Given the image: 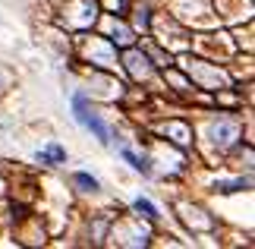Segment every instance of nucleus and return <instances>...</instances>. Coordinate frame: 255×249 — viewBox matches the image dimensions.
Instances as JSON below:
<instances>
[{"instance_id":"3","label":"nucleus","mask_w":255,"mask_h":249,"mask_svg":"<svg viewBox=\"0 0 255 249\" xmlns=\"http://www.w3.org/2000/svg\"><path fill=\"white\" fill-rule=\"evenodd\" d=\"M135 212H139L142 218H148V221H154V218H158V208H154L148 199H135Z\"/></svg>"},{"instance_id":"2","label":"nucleus","mask_w":255,"mask_h":249,"mask_svg":"<svg viewBox=\"0 0 255 249\" xmlns=\"http://www.w3.org/2000/svg\"><path fill=\"white\" fill-rule=\"evenodd\" d=\"M63 158H66V152L60 145H51L47 152H38V161L41 164H57V161H63Z\"/></svg>"},{"instance_id":"4","label":"nucleus","mask_w":255,"mask_h":249,"mask_svg":"<svg viewBox=\"0 0 255 249\" xmlns=\"http://www.w3.org/2000/svg\"><path fill=\"white\" fill-rule=\"evenodd\" d=\"M123 158H126V161H129V164L135 167V171H142V174H148V161H145V158H139V155H132V152H129V148H123Z\"/></svg>"},{"instance_id":"5","label":"nucleus","mask_w":255,"mask_h":249,"mask_svg":"<svg viewBox=\"0 0 255 249\" xmlns=\"http://www.w3.org/2000/svg\"><path fill=\"white\" fill-rule=\"evenodd\" d=\"M76 183H79L82 189H88V193H95V189H98V180H95V177H88V174H76Z\"/></svg>"},{"instance_id":"6","label":"nucleus","mask_w":255,"mask_h":249,"mask_svg":"<svg viewBox=\"0 0 255 249\" xmlns=\"http://www.w3.org/2000/svg\"><path fill=\"white\" fill-rule=\"evenodd\" d=\"M243 186H246V183H243V180H237V183H221L218 189H221V193H237V189H243Z\"/></svg>"},{"instance_id":"1","label":"nucleus","mask_w":255,"mask_h":249,"mask_svg":"<svg viewBox=\"0 0 255 249\" xmlns=\"http://www.w3.org/2000/svg\"><path fill=\"white\" fill-rule=\"evenodd\" d=\"M73 107H76V120H79L85 129H92V133L101 139V142H107V139H111V129L101 123V117H98V114H92V107H88V98H85V95H76V98H73Z\"/></svg>"}]
</instances>
